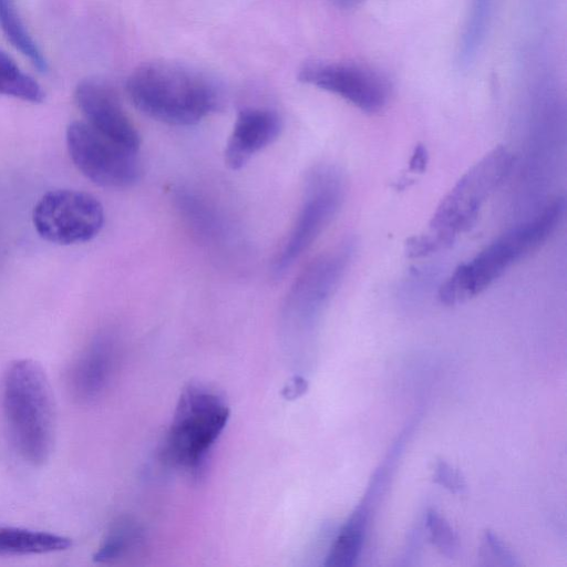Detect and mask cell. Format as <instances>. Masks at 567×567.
Here are the masks:
<instances>
[{
	"instance_id": "cell-9",
	"label": "cell",
	"mask_w": 567,
	"mask_h": 567,
	"mask_svg": "<svg viewBox=\"0 0 567 567\" xmlns=\"http://www.w3.org/2000/svg\"><path fill=\"white\" fill-rule=\"evenodd\" d=\"M104 219V209L99 199L75 189L45 193L32 212V223L38 235L58 245L92 240L103 228Z\"/></svg>"
},
{
	"instance_id": "cell-22",
	"label": "cell",
	"mask_w": 567,
	"mask_h": 567,
	"mask_svg": "<svg viewBox=\"0 0 567 567\" xmlns=\"http://www.w3.org/2000/svg\"><path fill=\"white\" fill-rule=\"evenodd\" d=\"M436 481L453 491L456 488H462V482L458 474L453 472L445 464H442L437 470Z\"/></svg>"
},
{
	"instance_id": "cell-16",
	"label": "cell",
	"mask_w": 567,
	"mask_h": 567,
	"mask_svg": "<svg viewBox=\"0 0 567 567\" xmlns=\"http://www.w3.org/2000/svg\"><path fill=\"white\" fill-rule=\"evenodd\" d=\"M368 509L359 506L340 529L327 557L326 566L350 567L354 565L363 545Z\"/></svg>"
},
{
	"instance_id": "cell-7",
	"label": "cell",
	"mask_w": 567,
	"mask_h": 567,
	"mask_svg": "<svg viewBox=\"0 0 567 567\" xmlns=\"http://www.w3.org/2000/svg\"><path fill=\"white\" fill-rule=\"evenodd\" d=\"M351 254L349 243L339 245L313 259L293 281L281 313L284 338L289 350L312 328L340 284Z\"/></svg>"
},
{
	"instance_id": "cell-3",
	"label": "cell",
	"mask_w": 567,
	"mask_h": 567,
	"mask_svg": "<svg viewBox=\"0 0 567 567\" xmlns=\"http://www.w3.org/2000/svg\"><path fill=\"white\" fill-rule=\"evenodd\" d=\"M565 209V198H556L532 220L515 226L471 260L458 265L440 287L441 302L454 306L483 292L514 264L547 241L563 220Z\"/></svg>"
},
{
	"instance_id": "cell-11",
	"label": "cell",
	"mask_w": 567,
	"mask_h": 567,
	"mask_svg": "<svg viewBox=\"0 0 567 567\" xmlns=\"http://www.w3.org/2000/svg\"><path fill=\"white\" fill-rule=\"evenodd\" d=\"M74 99L89 125L113 142L138 152V131L111 87L99 80L86 79L76 85Z\"/></svg>"
},
{
	"instance_id": "cell-15",
	"label": "cell",
	"mask_w": 567,
	"mask_h": 567,
	"mask_svg": "<svg viewBox=\"0 0 567 567\" xmlns=\"http://www.w3.org/2000/svg\"><path fill=\"white\" fill-rule=\"evenodd\" d=\"M496 0H471L457 48V63L471 66L488 33Z\"/></svg>"
},
{
	"instance_id": "cell-2",
	"label": "cell",
	"mask_w": 567,
	"mask_h": 567,
	"mask_svg": "<svg viewBox=\"0 0 567 567\" xmlns=\"http://www.w3.org/2000/svg\"><path fill=\"white\" fill-rule=\"evenodd\" d=\"M2 408L16 453L29 465H43L54 446L55 412L49 380L38 362L19 359L8 367Z\"/></svg>"
},
{
	"instance_id": "cell-18",
	"label": "cell",
	"mask_w": 567,
	"mask_h": 567,
	"mask_svg": "<svg viewBox=\"0 0 567 567\" xmlns=\"http://www.w3.org/2000/svg\"><path fill=\"white\" fill-rule=\"evenodd\" d=\"M175 199L177 207L190 227L206 239H216L221 234V224L215 210L198 195L179 189Z\"/></svg>"
},
{
	"instance_id": "cell-4",
	"label": "cell",
	"mask_w": 567,
	"mask_h": 567,
	"mask_svg": "<svg viewBox=\"0 0 567 567\" xmlns=\"http://www.w3.org/2000/svg\"><path fill=\"white\" fill-rule=\"evenodd\" d=\"M223 396L198 384L181 394L164 439V461L188 473H198L229 419Z\"/></svg>"
},
{
	"instance_id": "cell-20",
	"label": "cell",
	"mask_w": 567,
	"mask_h": 567,
	"mask_svg": "<svg viewBox=\"0 0 567 567\" xmlns=\"http://www.w3.org/2000/svg\"><path fill=\"white\" fill-rule=\"evenodd\" d=\"M142 542V529L130 519L115 523L93 556L97 563H109L126 555Z\"/></svg>"
},
{
	"instance_id": "cell-1",
	"label": "cell",
	"mask_w": 567,
	"mask_h": 567,
	"mask_svg": "<svg viewBox=\"0 0 567 567\" xmlns=\"http://www.w3.org/2000/svg\"><path fill=\"white\" fill-rule=\"evenodd\" d=\"M126 92L145 115L176 126L197 124L220 104L216 84L202 72L174 62H151L127 79Z\"/></svg>"
},
{
	"instance_id": "cell-24",
	"label": "cell",
	"mask_w": 567,
	"mask_h": 567,
	"mask_svg": "<svg viewBox=\"0 0 567 567\" xmlns=\"http://www.w3.org/2000/svg\"><path fill=\"white\" fill-rule=\"evenodd\" d=\"M307 389V383L300 375H295L284 390L286 399H295L301 395Z\"/></svg>"
},
{
	"instance_id": "cell-21",
	"label": "cell",
	"mask_w": 567,
	"mask_h": 567,
	"mask_svg": "<svg viewBox=\"0 0 567 567\" xmlns=\"http://www.w3.org/2000/svg\"><path fill=\"white\" fill-rule=\"evenodd\" d=\"M429 527L433 542L445 551L455 549L456 539L450 526L443 522L435 513L429 514Z\"/></svg>"
},
{
	"instance_id": "cell-17",
	"label": "cell",
	"mask_w": 567,
	"mask_h": 567,
	"mask_svg": "<svg viewBox=\"0 0 567 567\" xmlns=\"http://www.w3.org/2000/svg\"><path fill=\"white\" fill-rule=\"evenodd\" d=\"M0 29L10 43L24 55L34 68L44 73L48 61L29 33L14 3V0H0Z\"/></svg>"
},
{
	"instance_id": "cell-14",
	"label": "cell",
	"mask_w": 567,
	"mask_h": 567,
	"mask_svg": "<svg viewBox=\"0 0 567 567\" xmlns=\"http://www.w3.org/2000/svg\"><path fill=\"white\" fill-rule=\"evenodd\" d=\"M69 537L43 530L0 526V556L41 555L66 550Z\"/></svg>"
},
{
	"instance_id": "cell-23",
	"label": "cell",
	"mask_w": 567,
	"mask_h": 567,
	"mask_svg": "<svg viewBox=\"0 0 567 567\" xmlns=\"http://www.w3.org/2000/svg\"><path fill=\"white\" fill-rule=\"evenodd\" d=\"M429 161L427 150L423 144H417L414 147L413 154L410 159V171L414 173H423L426 168Z\"/></svg>"
},
{
	"instance_id": "cell-5",
	"label": "cell",
	"mask_w": 567,
	"mask_h": 567,
	"mask_svg": "<svg viewBox=\"0 0 567 567\" xmlns=\"http://www.w3.org/2000/svg\"><path fill=\"white\" fill-rule=\"evenodd\" d=\"M514 162V154L498 145L471 166L443 197L429 231L443 249L475 224L482 206L508 177Z\"/></svg>"
},
{
	"instance_id": "cell-8",
	"label": "cell",
	"mask_w": 567,
	"mask_h": 567,
	"mask_svg": "<svg viewBox=\"0 0 567 567\" xmlns=\"http://www.w3.org/2000/svg\"><path fill=\"white\" fill-rule=\"evenodd\" d=\"M65 138L73 164L94 184L125 188L140 179L142 166L137 152L105 137L87 123H70Z\"/></svg>"
},
{
	"instance_id": "cell-10",
	"label": "cell",
	"mask_w": 567,
	"mask_h": 567,
	"mask_svg": "<svg viewBox=\"0 0 567 567\" xmlns=\"http://www.w3.org/2000/svg\"><path fill=\"white\" fill-rule=\"evenodd\" d=\"M299 79L368 114L381 112L391 99L389 80L379 71L355 62H311L300 70Z\"/></svg>"
},
{
	"instance_id": "cell-6",
	"label": "cell",
	"mask_w": 567,
	"mask_h": 567,
	"mask_svg": "<svg viewBox=\"0 0 567 567\" xmlns=\"http://www.w3.org/2000/svg\"><path fill=\"white\" fill-rule=\"evenodd\" d=\"M343 197L344 179L336 167L320 165L308 173L296 220L274 257V276L285 275L311 246L340 209Z\"/></svg>"
},
{
	"instance_id": "cell-25",
	"label": "cell",
	"mask_w": 567,
	"mask_h": 567,
	"mask_svg": "<svg viewBox=\"0 0 567 567\" xmlns=\"http://www.w3.org/2000/svg\"><path fill=\"white\" fill-rule=\"evenodd\" d=\"M341 8H353L360 4L363 0H334Z\"/></svg>"
},
{
	"instance_id": "cell-19",
	"label": "cell",
	"mask_w": 567,
	"mask_h": 567,
	"mask_svg": "<svg viewBox=\"0 0 567 567\" xmlns=\"http://www.w3.org/2000/svg\"><path fill=\"white\" fill-rule=\"evenodd\" d=\"M0 94L30 103H41L45 94L41 85L24 73L17 63L0 50Z\"/></svg>"
},
{
	"instance_id": "cell-12",
	"label": "cell",
	"mask_w": 567,
	"mask_h": 567,
	"mask_svg": "<svg viewBox=\"0 0 567 567\" xmlns=\"http://www.w3.org/2000/svg\"><path fill=\"white\" fill-rule=\"evenodd\" d=\"M116 361L114 337L109 333L97 336L71 367L69 384L72 396L80 403L96 401L109 388Z\"/></svg>"
},
{
	"instance_id": "cell-13",
	"label": "cell",
	"mask_w": 567,
	"mask_h": 567,
	"mask_svg": "<svg viewBox=\"0 0 567 567\" xmlns=\"http://www.w3.org/2000/svg\"><path fill=\"white\" fill-rule=\"evenodd\" d=\"M282 130L279 114L269 109L241 110L225 150V162L231 169H240L250 158L278 138Z\"/></svg>"
}]
</instances>
